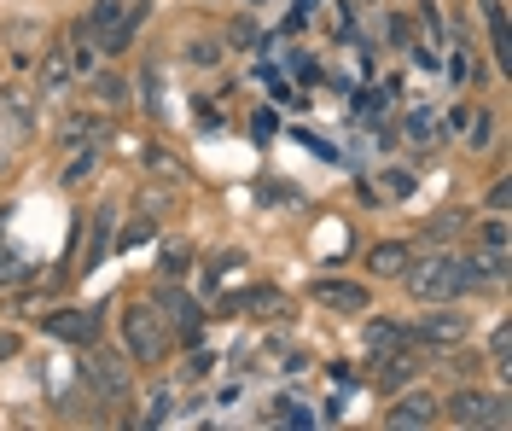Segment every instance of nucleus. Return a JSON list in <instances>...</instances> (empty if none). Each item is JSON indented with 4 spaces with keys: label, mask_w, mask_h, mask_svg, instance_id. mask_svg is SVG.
Here are the masks:
<instances>
[{
    "label": "nucleus",
    "mask_w": 512,
    "mask_h": 431,
    "mask_svg": "<svg viewBox=\"0 0 512 431\" xmlns=\"http://www.w3.org/2000/svg\"><path fill=\"white\" fill-rule=\"evenodd\" d=\"M6 280H24V263H18V257H6V251H0V286H6Z\"/></svg>",
    "instance_id": "obj_26"
},
{
    "label": "nucleus",
    "mask_w": 512,
    "mask_h": 431,
    "mask_svg": "<svg viewBox=\"0 0 512 431\" xmlns=\"http://www.w3.org/2000/svg\"><path fill=\"white\" fill-rule=\"evenodd\" d=\"M384 426L390 431L437 426V397H431V391H408V397H396V408H384Z\"/></svg>",
    "instance_id": "obj_7"
},
{
    "label": "nucleus",
    "mask_w": 512,
    "mask_h": 431,
    "mask_svg": "<svg viewBox=\"0 0 512 431\" xmlns=\"http://www.w3.org/2000/svg\"><path fill=\"white\" fill-rule=\"evenodd\" d=\"M367 344H373L379 356H390V350H402V344H408V332L390 327V321H373V327H367Z\"/></svg>",
    "instance_id": "obj_13"
},
{
    "label": "nucleus",
    "mask_w": 512,
    "mask_h": 431,
    "mask_svg": "<svg viewBox=\"0 0 512 431\" xmlns=\"http://www.w3.org/2000/svg\"><path fill=\"white\" fill-rule=\"evenodd\" d=\"M489 362H495V367H512V327H495V332H489Z\"/></svg>",
    "instance_id": "obj_17"
},
{
    "label": "nucleus",
    "mask_w": 512,
    "mask_h": 431,
    "mask_svg": "<svg viewBox=\"0 0 512 431\" xmlns=\"http://www.w3.org/2000/svg\"><path fill=\"white\" fill-rule=\"evenodd\" d=\"M152 303H158V309H169L163 321H181V332H187V338L198 332V303H192L181 286H158V292H152Z\"/></svg>",
    "instance_id": "obj_9"
},
{
    "label": "nucleus",
    "mask_w": 512,
    "mask_h": 431,
    "mask_svg": "<svg viewBox=\"0 0 512 431\" xmlns=\"http://www.w3.org/2000/svg\"><path fill=\"white\" fill-rule=\"evenodd\" d=\"M408 373H419V356L408 350V344H402V350H390V356H384V367H379V385H384V391H396V385H402Z\"/></svg>",
    "instance_id": "obj_11"
},
{
    "label": "nucleus",
    "mask_w": 512,
    "mask_h": 431,
    "mask_svg": "<svg viewBox=\"0 0 512 431\" xmlns=\"http://www.w3.org/2000/svg\"><path fill=\"white\" fill-rule=\"evenodd\" d=\"M64 76H70V59H64V53H53V59L41 65V88H47V94H59Z\"/></svg>",
    "instance_id": "obj_15"
},
{
    "label": "nucleus",
    "mask_w": 512,
    "mask_h": 431,
    "mask_svg": "<svg viewBox=\"0 0 512 431\" xmlns=\"http://www.w3.org/2000/svg\"><path fill=\"white\" fill-rule=\"evenodd\" d=\"M512 204V187L507 181H495V187H489V210H507Z\"/></svg>",
    "instance_id": "obj_27"
},
{
    "label": "nucleus",
    "mask_w": 512,
    "mask_h": 431,
    "mask_svg": "<svg viewBox=\"0 0 512 431\" xmlns=\"http://www.w3.org/2000/svg\"><path fill=\"white\" fill-rule=\"evenodd\" d=\"M88 169H94V152H82V158H76V164H70V175H64V181H82V175H88Z\"/></svg>",
    "instance_id": "obj_28"
},
{
    "label": "nucleus",
    "mask_w": 512,
    "mask_h": 431,
    "mask_svg": "<svg viewBox=\"0 0 512 431\" xmlns=\"http://www.w3.org/2000/svg\"><path fill=\"white\" fill-rule=\"evenodd\" d=\"M105 245H111V216L99 210V216H94V239H88V263H99V257H105Z\"/></svg>",
    "instance_id": "obj_18"
},
{
    "label": "nucleus",
    "mask_w": 512,
    "mask_h": 431,
    "mask_svg": "<svg viewBox=\"0 0 512 431\" xmlns=\"http://www.w3.org/2000/svg\"><path fill=\"white\" fill-rule=\"evenodd\" d=\"M489 129H495V123H489V111H472V117H460V140H466L472 152H483V146H489Z\"/></svg>",
    "instance_id": "obj_12"
},
{
    "label": "nucleus",
    "mask_w": 512,
    "mask_h": 431,
    "mask_svg": "<svg viewBox=\"0 0 512 431\" xmlns=\"http://www.w3.org/2000/svg\"><path fill=\"white\" fill-rule=\"evenodd\" d=\"M82 379H88L94 397L111 402V408H123V402L134 397V373H128V362L117 350H88V356H82Z\"/></svg>",
    "instance_id": "obj_4"
},
{
    "label": "nucleus",
    "mask_w": 512,
    "mask_h": 431,
    "mask_svg": "<svg viewBox=\"0 0 512 431\" xmlns=\"http://www.w3.org/2000/svg\"><path fill=\"white\" fill-rule=\"evenodd\" d=\"M18 350H24V338H18V332H12V327H0V362H12Z\"/></svg>",
    "instance_id": "obj_24"
},
{
    "label": "nucleus",
    "mask_w": 512,
    "mask_h": 431,
    "mask_svg": "<svg viewBox=\"0 0 512 431\" xmlns=\"http://www.w3.org/2000/svg\"><path fill=\"white\" fill-rule=\"evenodd\" d=\"M437 420L460 431H483V426H507V397H489L478 385H466L454 402H437Z\"/></svg>",
    "instance_id": "obj_3"
},
{
    "label": "nucleus",
    "mask_w": 512,
    "mask_h": 431,
    "mask_svg": "<svg viewBox=\"0 0 512 431\" xmlns=\"http://www.w3.org/2000/svg\"><path fill=\"white\" fill-rule=\"evenodd\" d=\"M169 414H175V391H152L146 397V426H163Z\"/></svg>",
    "instance_id": "obj_16"
},
{
    "label": "nucleus",
    "mask_w": 512,
    "mask_h": 431,
    "mask_svg": "<svg viewBox=\"0 0 512 431\" xmlns=\"http://www.w3.org/2000/svg\"><path fill=\"white\" fill-rule=\"evenodd\" d=\"M35 35H41V24H12V30H6V41H12V47H30Z\"/></svg>",
    "instance_id": "obj_25"
},
{
    "label": "nucleus",
    "mask_w": 512,
    "mask_h": 431,
    "mask_svg": "<svg viewBox=\"0 0 512 431\" xmlns=\"http://www.w3.org/2000/svg\"><path fill=\"white\" fill-rule=\"evenodd\" d=\"M117 18H123V12H117V0H99V6H94V24H88V30H99V35H105L111 24H117Z\"/></svg>",
    "instance_id": "obj_21"
},
{
    "label": "nucleus",
    "mask_w": 512,
    "mask_h": 431,
    "mask_svg": "<svg viewBox=\"0 0 512 431\" xmlns=\"http://www.w3.org/2000/svg\"><path fill=\"white\" fill-rule=\"evenodd\" d=\"M315 298L326 303V309H338V315H361V309H367V286H355V280H320Z\"/></svg>",
    "instance_id": "obj_8"
},
{
    "label": "nucleus",
    "mask_w": 512,
    "mask_h": 431,
    "mask_svg": "<svg viewBox=\"0 0 512 431\" xmlns=\"http://www.w3.org/2000/svg\"><path fill=\"white\" fill-rule=\"evenodd\" d=\"M408 140H414V146H431V140H437V117H431V111H408Z\"/></svg>",
    "instance_id": "obj_14"
},
{
    "label": "nucleus",
    "mask_w": 512,
    "mask_h": 431,
    "mask_svg": "<svg viewBox=\"0 0 512 431\" xmlns=\"http://www.w3.org/2000/svg\"><path fill=\"white\" fill-rule=\"evenodd\" d=\"M227 41H233V47H251V41H256V24H251V18H233Z\"/></svg>",
    "instance_id": "obj_23"
},
{
    "label": "nucleus",
    "mask_w": 512,
    "mask_h": 431,
    "mask_svg": "<svg viewBox=\"0 0 512 431\" xmlns=\"http://www.w3.org/2000/svg\"><path fill=\"white\" fill-rule=\"evenodd\" d=\"M419 338H425L431 350H454V344L472 338V315H460L454 303H437L431 315H419Z\"/></svg>",
    "instance_id": "obj_5"
},
{
    "label": "nucleus",
    "mask_w": 512,
    "mask_h": 431,
    "mask_svg": "<svg viewBox=\"0 0 512 431\" xmlns=\"http://www.w3.org/2000/svg\"><path fill=\"white\" fill-rule=\"evenodd\" d=\"M460 228H466V216H460V210H443V216L431 222V239H454Z\"/></svg>",
    "instance_id": "obj_20"
},
{
    "label": "nucleus",
    "mask_w": 512,
    "mask_h": 431,
    "mask_svg": "<svg viewBox=\"0 0 512 431\" xmlns=\"http://www.w3.org/2000/svg\"><path fill=\"white\" fill-rule=\"evenodd\" d=\"M187 59H192V65H216V59H222V47H216V41H192Z\"/></svg>",
    "instance_id": "obj_22"
},
{
    "label": "nucleus",
    "mask_w": 512,
    "mask_h": 431,
    "mask_svg": "<svg viewBox=\"0 0 512 431\" xmlns=\"http://www.w3.org/2000/svg\"><path fill=\"white\" fill-rule=\"evenodd\" d=\"M408 257H414V251H408L402 239H384V245H373V251H367V268H379V274H402V268H408Z\"/></svg>",
    "instance_id": "obj_10"
},
{
    "label": "nucleus",
    "mask_w": 512,
    "mask_h": 431,
    "mask_svg": "<svg viewBox=\"0 0 512 431\" xmlns=\"http://www.w3.org/2000/svg\"><path fill=\"white\" fill-rule=\"evenodd\" d=\"M41 327L53 332L59 344H82V350H88V344L99 338V315H94V309H53Z\"/></svg>",
    "instance_id": "obj_6"
},
{
    "label": "nucleus",
    "mask_w": 512,
    "mask_h": 431,
    "mask_svg": "<svg viewBox=\"0 0 512 431\" xmlns=\"http://www.w3.org/2000/svg\"><path fill=\"white\" fill-rule=\"evenodd\" d=\"M123 338H128V362H163L169 356V327H163L158 303H134L123 315Z\"/></svg>",
    "instance_id": "obj_2"
},
{
    "label": "nucleus",
    "mask_w": 512,
    "mask_h": 431,
    "mask_svg": "<svg viewBox=\"0 0 512 431\" xmlns=\"http://www.w3.org/2000/svg\"><path fill=\"white\" fill-rule=\"evenodd\" d=\"M94 94H99L105 105H123V76H111V70H99V76H94Z\"/></svg>",
    "instance_id": "obj_19"
},
{
    "label": "nucleus",
    "mask_w": 512,
    "mask_h": 431,
    "mask_svg": "<svg viewBox=\"0 0 512 431\" xmlns=\"http://www.w3.org/2000/svg\"><path fill=\"white\" fill-rule=\"evenodd\" d=\"M402 280H408V292H414L419 303H454L460 292H466V274H460V263L454 257H408V268H402Z\"/></svg>",
    "instance_id": "obj_1"
}]
</instances>
